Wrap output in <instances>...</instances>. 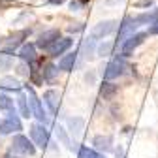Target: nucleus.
Segmentation results:
<instances>
[{
	"label": "nucleus",
	"mask_w": 158,
	"mask_h": 158,
	"mask_svg": "<svg viewBox=\"0 0 158 158\" xmlns=\"http://www.w3.org/2000/svg\"><path fill=\"white\" fill-rule=\"evenodd\" d=\"M58 38H60V32H58L56 28H49V30H45V32H42V34L38 36L36 45H38V47H42V49H47L51 44L56 42Z\"/></svg>",
	"instance_id": "obj_9"
},
{
	"label": "nucleus",
	"mask_w": 158,
	"mask_h": 158,
	"mask_svg": "<svg viewBox=\"0 0 158 158\" xmlns=\"http://www.w3.org/2000/svg\"><path fill=\"white\" fill-rule=\"evenodd\" d=\"M135 19V23L139 25V23H149V25H152L154 21H158V10L156 11H151V13H141V15H137V17H134Z\"/></svg>",
	"instance_id": "obj_23"
},
{
	"label": "nucleus",
	"mask_w": 158,
	"mask_h": 158,
	"mask_svg": "<svg viewBox=\"0 0 158 158\" xmlns=\"http://www.w3.org/2000/svg\"><path fill=\"white\" fill-rule=\"evenodd\" d=\"M147 38V32H137V34H132L130 38H126L124 42L121 44V55L123 56H128L135 47H139Z\"/></svg>",
	"instance_id": "obj_6"
},
{
	"label": "nucleus",
	"mask_w": 158,
	"mask_h": 158,
	"mask_svg": "<svg viewBox=\"0 0 158 158\" xmlns=\"http://www.w3.org/2000/svg\"><path fill=\"white\" fill-rule=\"evenodd\" d=\"M30 135H32V141H34V145H38L40 149H53L51 145V139H49V132H47V128H45V124H32V128H30ZM55 151V149H53Z\"/></svg>",
	"instance_id": "obj_2"
},
{
	"label": "nucleus",
	"mask_w": 158,
	"mask_h": 158,
	"mask_svg": "<svg viewBox=\"0 0 158 158\" xmlns=\"http://www.w3.org/2000/svg\"><path fill=\"white\" fill-rule=\"evenodd\" d=\"M77 154H79V158H107V156H104L102 152H98V151H94V149H89V147H79Z\"/></svg>",
	"instance_id": "obj_22"
},
{
	"label": "nucleus",
	"mask_w": 158,
	"mask_h": 158,
	"mask_svg": "<svg viewBox=\"0 0 158 158\" xmlns=\"http://www.w3.org/2000/svg\"><path fill=\"white\" fill-rule=\"evenodd\" d=\"M28 34H30V30H19V32H15L13 36H10L8 42L4 44V51H6V53H13L19 45L23 44V40H25Z\"/></svg>",
	"instance_id": "obj_11"
},
{
	"label": "nucleus",
	"mask_w": 158,
	"mask_h": 158,
	"mask_svg": "<svg viewBox=\"0 0 158 158\" xmlns=\"http://www.w3.org/2000/svg\"><path fill=\"white\" fill-rule=\"evenodd\" d=\"M77 55H79V53H75V51L64 55L60 60H58V70H62V72H72L73 66H75V62H77Z\"/></svg>",
	"instance_id": "obj_14"
},
{
	"label": "nucleus",
	"mask_w": 158,
	"mask_h": 158,
	"mask_svg": "<svg viewBox=\"0 0 158 158\" xmlns=\"http://www.w3.org/2000/svg\"><path fill=\"white\" fill-rule=\"evenodd\" d=\"M23 130V124H21V118H19V115L15 111H8L6 118L2 123H0V134L6 135V134H13V132H19Z\"/></svg>",
	"instance_id": "obj_5"
},
{
	"label": "nucleus",
	"mask_w": 158,
	"mask_h": 158,
	"mask_svg": "<svg viewBox=\"0 0 158 158\" xmlns=\"http://www.w3.org/2000/svg\"><path fill=\"white\" fill-rule=\"evenodd\" d=\"M55 130H56V137L60 139V143H62V145H66L70 151H75V149H77V143H73V141L70 139V135H68V132H66V128H64V126L58 124ZM77 151H79V149H77Z\"/></svg>",
	"instance_id": "obj_16"
},
{
	"label": "nucleus",
	"mask_w": 158,
	"mask_h": 158,
	"mask_svg": "<svg viewBox=\"0 0 158 158\" xmlns=\"http://www.w3.org/2000/svg\"><path fill=\"white\" fill-rule=\"evenodd\" d=\"M72 42H73L72 38H58L55 44H51V45L47 47L49 56H58V55H62L64 51H68V49L72 47Z\"/></svg>",
	"instance_id": "obj_10"
},
{
	"label": "nucleus",
	"mask_w": 158,
	"mask_h": 158,
	"mask_svg": "<svg viewBox=\"0 0 158 158\" xmlns=\"http://www.w3.org/2000/svg\"><path fill=\"white\" fill-rule=\"evenodd\" d=\"M81 51H83V56H85V58H90V56H92V51H94V38H92V36L87 38L85 42H83Z\"/></svg>",
	"instance_id": "obj_25"
},
{
	"label": "nucleus",
	"mask_w": 158,
	"mask_h": 158,
	"mask_svg": "<svg viewBox=\"0 0 158 158\" xmlns=\"http://www.w3.org/2000/svg\"><path fill=\"white\" fill-rule=\"evenodd\" d=\"M15 70H17V73H19V75H30L28 62H25V60H23L21 64H17V68H15Z\"/></svg>",
	"instance_id": "obj_28"
},
{
	"label": "nucleus",
	"mask_w": 158,
	"mask_h": 158,
	"mask_svg": "<svg viewBox=\"0 0 158 158\" xmlns=\"http://www.w3.org/2000/svg\"><path fill=\"white\" fill-rule=\"evenodd\" d=\"M135 27H137L135 19H132V17H126L124 21H123L121 25H118V38H117V44H123L126 38H130V36L134 34Z\"/></svg>",
	"instance_id": "obj_8"
},
{
	"label": "nucleus",
	"mask_w": 158,
	"mask_h": 158,
	"mask_svg": "<svg viewBox=\"0 0 158 158\" xmlns=\"http://www.w3.org/2000/svg\"><path fill=\"white\" fill-rule=\"evenodd\" d=\"M83 126H85V121H83L81 117H70L68 118V128H70V132L73 135H81Z\"/></svg>",
	"instance_id": "obj_17"
},
{
	"label": "nucleus",
	"mask_w": 158,
	"mask_h": 158,
	"mask_svg": "<svg viewBox=\"0 0 158 158\" xmlns=\"http://www.w3.org/2000/svg\"><path fill=\"white\" fill-rule=\"evenodd\" d=\"M115 47L113 42H107V40H104V44H100V47H98V55L100 56H107L111 53V49Z\"/></svg>",
	"instance_id": "obj_26"
},
{
	"label": "nucleus",
	"mask_w": 158,
	"mask_h": 158,
	"mask_svg": "<svg viewBox=\"0 0 158 158\" xmlns=\"http://www.w3.org/2000/svg\"><path fill=\"white\" fill-rule=\"evenodd\" d=\"M27 94H28V104H30V109H32V115L38 118L42 124H47L49 123V117H47V113L44 111V107H42V100L36 96V92H34V89L32 87H28L27 85Z\"/></svg>",
	"instance_id": "obj_3"
},
{
	"label": "nucleus",
	"mask_w": 158,
	"mask_h": 158,
	"mask_svg": "<svg viewBox=\"0 0 158 158\" xmlns=\"http://www.w3.org/2000/svg\"><path fill=\"white\" fill-rule=\"evenodd\" d=\"M117 90H118V87H117L115 83H111V81H104V85H102V89H100V94H102V98L109 100V98L115 96Z\"/></svg>",
	"instance_id": "obj_21"
},
{
	"label": "nucleus",
	"mask_w": 158,
	"mask_h": 158,
	"mask_svg": "<svg viewBox=\"0 0 158 158\" xmlns=\"http://www.w3.org/2000/svg\"><path fill=\"white\" fill-rule=\"evenodd\" d=\"M0 89L19 92L21 90V83H19V79H15V77H2L0 79Z\"/></svg>",
	"instance_id": "obj_18"
},
{
	"label": "nucleus",
	"mask_w": 158,
	"mask_h": 158,
	"mask_svg": "<svg viewBox=\"0 0 158 158\" xmlns=\"http://www.w3.org/2000/svg\"><path fill=\"white\" fill-rule=\"evenodd\" d=\"M126 70H128V64H126V60H124V56L121 55V56H117L115 60H111V62L106 66V70H104V79H106V81L117 79V77L124 75Z\"/></svg>",
	"instance_id": "obj_1"
},
{
	"label": "nucleus",
	"mask_w": 158,
	"mask_h": 158,
	"mask_svg": "<svg viewBox=\"0 0 158 158\" xmlns=\"http://www.w3.org/2000/svg\"><path fill=\"white\" fill-rule=\"evenodd\" d=\"M17 106H19V111H21V117L28 118L32 115V109H30V104H28V98L25 94H19L17 98Z\"/></svg>",
	"instance_id": "obj_20"
},
{
	"label": "nucleus",
	"mask_w": 158,
	"mask_h": 158,
	"mask_svg": "<svg viewBox=\"0 0 158 158\" xmlns=\"http://www.w3.org/2000/svg\"><path fill=\"white\" fill-rule=\"evenodd\" d=\"M49 2H51V4H62L64 0H49Z\"/></svg>",
	"instance_id": "obj_30"
},
{
	"label": "nucleus",
	"mask_w": 158,
	"mask_h": 158,
	"mask_svg": "<svg viewBox=\"0 0 158 158\" xmlns=\"http://www.w3.org/2000/svg\"><path fill=\"white\" fill-rule=\"evenodd\" d=\"M58 100H60V94H58V90L55 89H49L44 92V104L47 106V109L55 115L58 111Z\"/></svg>",
	"instance_id": "obj_12"
},
{
	"label": "nucleus",
	"mask_w": 158,
	"mask_h": 158,
	"mask_svg": "<svg viewBox=\"0 0 158 158\" xmlns=\"http://www.w3.org/2000/svg\"><path fill=\"white\" fill-rule=\"evenodd\" d=\"M13 107V100L10 96H6V94H2L0 92V109H4V111H10Z\"/></svg>",
	"instance_id": "obj_27"
},
{
	"label": "nucleus",
	"mask_w": 158,
	"mask_h": 158,
	"mask_svg": "<svg viewBox=\"0 0 158 158\" xmlns=\"http://www.w3.org/2000/svg\"><path fill=\"white\" fill-rule=\"evenodd\" d=\"M19 56H21V60H25L28 64H34L36 62V45L34 44H25L19 49Z\"/></svg>",
	"instance_id": "obj_13"
},
{
	"label": "nucleus",
	"mask_w": 158,
	"mask_h": 158,
	"mask_svg": "<svg viewBox=\"0 0 158 158\" xmlns=\"http://www.w3.org/2000/svg\"><path fill=\"white\" fill-rule=\"evenodd\" d=\"M149 34H158V21H154L149 28Z\"/></svg>",
	"instance_id": "obj_29"
},
{
	"label": "nucleus",
	"mask_w": 158,
	"mask_h": 158,
	"mask_svg": "<svg viewBox=\"0 0 158 158\" xmlns=\"http://www.w3.org/2000/svg\"><path fill=\"white\" fill-rule=\"evenodd\" d=\"M117 30V21H102V23H98L94 28H92V32H90V36L94 38V40H104L106 36H109V34H113Z\"/></svg>",
	"instance_id": "obj_7"
},
{
	"label": "nucleus",
	"mask_w": 158,
	"mask_h": 158,
	"mask_svg": "<svg viewBox=\"0 0 158 158\" xmlns=\"http://www.w3.org/2000/svg\"><path fill=\"white\" fill-rule=\"evenodd\" d=\"M92 145H94L98 151L107 152V151L113 149V137H111V135H96L94 141H92Z\"/></svg>",
	"instance_id": "obj_15"
},
{
	"label": "nucleus",
	"mask_w": 158,
	"mask_h": 158,
	"mask_svg": "<svg viewBox=\"0 0 158 158\" xmlns=\"http://www.w3.org/2000/svg\"><path fill=\"white\" fill-rule=\"evenodd\" d=\"M58 75V66L55 64H44L42 66V77H44V81H55V77Z\"/></svg>",
	"instance_id": "obj_19"
},
{
	"label": "nucleus",
	"mask_w": 158,
	"mask_h": 158,
	"mask_svg": "<svg viewBox=\"0 0 158 158\" xmlns=\"http://www.w3.org/2000/svg\"><path fill=\"white\" fill-rule=\"evenodd\" d=\"M11 151L19 152V154H25V156H34L36 154V145L27 135H15L13 141H11Z\"/></svg>",
	"instance_id": "obj_4"
},
{
	"label": "nucleus",
	"mask_w": 158,
	"mask_h": 158,
	"mask_svg": "<svg viewBox=\"0 0 158 158\" xmlns=\"http://www.w3.org/2000/svg\"><path fill=\"white\" fill-rule=\"evenodd\" d=\"M13 66V58H11V55L10 53H0V72H6V70H10Z\"/></svg>",
	"instance_id": "obj_24"
}]
</instances>
